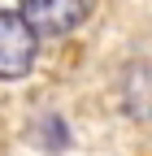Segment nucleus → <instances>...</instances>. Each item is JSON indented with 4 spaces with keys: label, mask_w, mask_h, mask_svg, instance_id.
Returning a JSON list of instances; mask_svg holds the SVG:
<instances>
[{
    "label": "nucleus",
    "mask_w": 152,
    "mask_h": 156,
    "mask_svg": "<svg viewBox=\"0 0 152 156\" xmlns=\"http://www.w3.org/2000/svg\"><path fill=\"white\" fill-rule=\"evenodd\" d=\"M35 52H39V35L17 13L0 9V78H22L35 65Z\"/></svg>",
    "instance_id": "f257e3e1"
},
{
    "label": "nucleus",
    "mask_w": 152,
    "mask_h": 156,
    "mask_svg": "<svg viewBox=\"0 0 152 156\" xmlns=\"http://www.w3.org/2000/svg\"><path fill=\"white\" fill-rule=\"evenodd\" d=\"M17 17H22L35 35H65V30L78 26L83 0H22Z\"/></svg>",
    "instance_id": "f03ea898"
}]
</instances>
